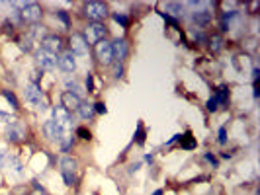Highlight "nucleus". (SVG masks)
<instances>
[{"mask_svg": "<svg viewBox=\"0 0 260 195\" xmlns=\"http://www.w3.org/2000/svg\"><path fill=\"white\" fill-rule=\"evenodd\" d=\"M36 63L41 70H55L57 68V55L39 49V51H36Z\"/></svg>", "mask_w": 260, "mask_h": 195, "instance_id": "8", "label": "nucleus"}, {"mask_svg": "<svg viewBox=\"0 0 260 195\" xmlns=\"http://www.w3.org/2000/svg\"><path fill=\"white\" fill-rule=\"evenodd\" d=\"M88 30H90L92 39H94L96 43L102 41V39H106V35H108V28H106L102 22H92V24L88 26Z\"/></svg>", "mask_w": 260, "mask_h": 195, "instance_id": "16", "label": "nucleus"}, {"mask_svg": "<svg viewBox=\"0 0 260 195\" xmlns=\"http://www.w3.org/2000/svg\"><path fill=\"white\" fill-rule=\"evenodd\" d=\"M217 135H219V137H217V141H219V145H225V143H227V127H221Z\"/></svg>", "mask_w": 260, "mask_h": 195, "instance_id": "31", "label": "nucleus"}, {"mask_svg": "<svg viewBox=\"0 0 260 195\" xmlns=\"http://www.w3.org/2000/svg\"><path fill=\"white\" fill-rule=\"evenodd\" d=\"M73 145H74V135H71V133H65L63 139L59 141V146H61L63 152H69L73 148Z\"/></svg>", "mask_w": 260, "mask_h": 195, "instance_id": "21", "label": "nucleus"}, {"mask_svg": "<svg viewBox=\"0 0 260 195\" xmlns=\"http://www.w3.org/2000/svg\"><path fill=\"white\" fill-rule=\"evenodd\" d=\"M41 76H43V74H41V70H34V72H32V80H30V82H32V84H37V80H39Z\"/></svg>", "mask_w": 260, "mask_h": 195, "instance_id": "35", "label": "nucleus"}, {"mask_svg": "<svg viewBox=\"0 0 260 195\" xmlns=\"http://www.w3.org/2000/svg\"><path fill=\"white\" fill-rule=\"evenodd\" d=\"M2 96L6 98V101L12 105V109H18V107H20V101H18V98L14 96L12 90H2Z\"/></svg>", "mask_w": 260, "mask_h": 195, "instance_id": "23", "label": "nucleus"}, {"mask_svg": "<svg viewBox=\"0 0 260 195\" xmlns=\"http://www.w3.org/2000/svg\"><path fill=\"white\" fill-rule=\"evenodd\" d=\"M43 12H41V6L37 2H24L22 10H20V18L22 22L26 24H37L41 20Z\"/></svg>", "mask_w": 260, "mask_h": 195, "instance_id": "2", "label": "nucleus"}, {"mask_svg": "<svg viewBox=\"0 0 260 195\" xmlns=\"http://www.w3.org/2000/svg\"><path fill=\"white\" fill-rule=\"evenodd\" d=\"M141 168V162H135V164H131V168H129V174H133V172H137Z\"/></svg>", "mask_w": 260, "mask_h": 195, "instance_id": "39", "label": "nucleus"}, {"mask_svg": "<svg viewBox=\"0 0 260 195\" xmlns=\"http://www.w3.org/2000/svg\"><path fill=\"white\" fill-rule=\"evenodd\" d=\"M113 20H115L121 28H127V26H129V18H127L125 14H121V12H115V14H113Z\"/></svg>", "mask_w": 260, "mask_h": 195, "instance_id": "27", "label": "nucleus"}, {"mask_svg": "<svg viewBox=\"0 0 260 195\" xmlns=\"http://www.w3.org/2000/svg\"><path fill=\"white\" fill-rule=\"evenodd\" d=\"M4 158H6V154H4V150H0V162H2Z\"/></svg>", "mask_w": 260, "mask_h": 195, "instance_id": "41", "label": "nucleus"}, {"mask_svg": "<svg viewBox=\"0 0 260 195\" xmlns=\"http://www.w3.org/2000/svg\"><path fill=\"white\" fill-rule=\"evenodd\" d=\"M6 166H8V172H10L12 176H16V178H22V176H24V166H22V162H20L16 156L6 158Z\"/></svg>", "mask_w": 260, "mask_h": 195, "instance_id": "17", "label": "nucleus"}, {"mask_svg": "<svg viewBox=\"0 0 260 195\" xmlns=\"http://www.w3.org/2000/svg\"><path fill=\"white\" fill-rule=\"evenodd\" d=\"M41 49L47 53H53V55L61 53L63 51V37L61 35H45L41 39Z\"/></svg>", "mask_w": 260, "mask_h": 195, "instance_id": "12", "label": "nucleus"}, {"mask_svg": "<svg viewBox=\"0 0 260 195\" xmlns=\"http://www.w3.org/2000/svg\"><path fill=\"white\" fill-rule=\"evenodd\" d=\"M237 16H239L237 10H225L223 16H221V30H223V32H229L231 26H233V20H235Z\"/></svg>", "mask_w": 260, "mask_h": 195, "instance_id": "18", "label": "nucleus"}, {"mask_svg": "<svg viewBox=\"0 0 260 195\" xmlns=\"http://www.w3.org/2000/svg\"><path fill=\"white\" fill-rule=\"evenodd\" d=\"M69 45H71V53L73 55H78V57H84V55H88V49H90V43H88V39L82 35V33H73L71 35V41H69Z\"/></svg>", "mask_w": 260, "mask_h": 195, "instance_id": "6", "label": "nucleus"}, {"mask_svg": "<svg viewBox=\"0 0 260 195\" xmlns=\"http://www.w3.org/2000/svg\"><path fill=\"white\" fill-rule=\"evenodd\" d=\"M204 158L208 160V162L211 164V166H213V168H217V160H215V156H211L209 152H206V154H204Z\"/></svg>", "mask_w": 260, "mask_h": 195, "instance_id": "37", "label": "nucleus"}, {"mask_svg": "<svg viewBox=\"0 0 260 195\" xmlns=\"http://www.w3.org/2000/svg\"><path fill=\"white\" fill-rule=\"evenodd\" d=\"M209 47H211L213 53H219L221 47H223V37H221V35H213V37L209 39Z\"/></svg>", "mask_w": 260, "mask_h": 195, "instance_id": "24", "label": "nucleus"}, {"mask_svg": "<svg viewBox=\"0 0 260 195\" xmlns=\"http://www.w3.org/2000/svg\"><path fill=\"white\" fill-rule=\"evenodd\" d=\"M80 96H76V94H73V92H63L61 94V105L67 109V111H76L78 109V105H80Z\"/></svg>", "mask_w": 260, "mask_h": 195, "instance_id": "14", "label": "nucleus"}, {"mask_svg": "<svg viewBox=\"0 0 260 195\" xmlns=\"http://www.w3.org/2000/svg\"><path fill=\"white\" fill-rule=\"evenodd\" d=\"M53 121H55L57 125H61L63 129H67V127H71V123H73V115H71V111H67L63 105H55V107H53Z\"/></svg>", "mask_w": 260, "mask_h": 195, "instance_id": "11", "label": "nucleus"}, {"mask_svg": "<svg viewBox=\"0 0 260 195\" xmlns=\"http://www.w3.org/2000/svg\"><path fill=\"white\" fill-rule=\"evenodd\" d=\"M86 90H88V92H94V78H92L90 72H88V76H86Z\"/></svg>", "mask_w": 260, "mask_h": 195, "instance_id": "34", "label": "nucleus"}, {"mask_svg": "<svg viewBox=\"0 0 260 195\" xmlns=\"http://www.w3.org/2000/svg\"><path fill=\"white\" fill-rule=\"evenodd\" d=\"M20 49H22V51H26V53H28V51H32V37L22 39V41H20Z\"/></svg>", "mask_w": 260, "mask_h": 195, "instance_id": "32", "label": "nucleus"}, {"mask_svg": "<svg viewBox=\"0 0 260 195\" xmlns=\"http://www.w3.org/2000/svg\"><path fill=\"white\" fill-rule=\"evenodd\" d=\"M213 98H215V101H217V105H219V107H225V105H227V99H229V88H227L225 84H223V86H219V88L215 90Z\"/></svg>", "mask_w": 260, "mask_h": 195, "instance_id": "19", "label": "nucleus"}, {"mask_svg": "<svg viewBox=\"0 0 260 195\" xmlns=\"http://www.w3.org/2000/svg\"><path fill=\"white\" fill-rule=\"evenodd\" d=\"M94 111H96V113H106L104 101H98V103H94Z\"/></svg>", "mask_w": 260, "mask_h": 195, "instance_id": "36", "label": "nucleus"}, {"mask_svg": "<svg viewBox=\"0 0 260 195\" xmlns=\"http://www.w3.org/2000/svg\"><path fill=\"white\" fill-rule=\"evenodd\" d=\"M76 137H80V139H84V141H90L92 135H90V131H88L86 127H78V129H76Z\"/></svg>", "mask_w": 260, "mask_h": 195, "instance_id": "29", "label": "nucleus"}, {"mask_svg": "<svg viewBox=\"0 0 260 195\" xmlns=\"http://www.w3.org/2000/svg\"><path fill=\"white\" fill-rule=\"evenodd\" d=\"M180 146L182 148H186V150H192V148H196V141H194V137H192V133H186L184 137L180 135Z\"/></svg>", "mask_w": 260, "mask_h": 195, "instance_id": "22", "label": "nucleus"}, {"mask_svg": "<svg viewBox=\"0 0 260 195\" xmlns=\"http://www.w3.org/2000/svg\"><path fill=\"white\" fill-rule=\"evenodd\" d=\"M0 121L2 123H12V121H16V117L12 113H8V111H0Z\"/></svg>", "mask_w": 260, "mask_h": 195, "instance_id": "30", "label": "nucleus"}, {"mask_svg": "<svg viewBox=\"0 0 260 195\" xmlns=\"http://www.w3.org/2000/svg\"><path fill=\"white\" fill-rule=\"evenodd\" d=\"M121 74H123V65L117 63V65L113 66V76H115V78H121Z\"/></svg>", "mask_w": 260, "mask_h": 195, "instance_id": "33", "label": "nucleus"}, {"mask_svg": "<svg viewBox=\"0 0 260 195\" xmlns=\"http://www.w3.org/2000/svg\"><path fill=\"white\" fill-rule=\"evenodd\" d=\"M84 16L92 22H102L108 16V6L104 2H86L84 4Z\"/></svg>", "mask_w": 260, "mask_h": 195, "instance_id": "4", "label": "nucleus"}, {"mask_svg": "<svg viewBox=\"0 0 260 195\" xmlns=\"http://www.w3.org/2000/svg\"><path fill=\"white\" fill-rule=\"evenodd\" d=\"M111 49H113V59H117V63H123L127 53H129V47H127V41L125 39H115L111 43Z\"/></svg>", "mask_w": 260, "mask_h": 195, "instance_id": "15", "label": "nucleus"}, {"mask_svg": "<svg viewBox=\"0 0 260 195\" xmlns=\"http://www.w3.org/2000/svg\"><path fill=\"white\" fill-rule=\"evenodd\" d=\"M153 195H162V190H156V192H155Z\"/></svg>", "mask_w": 260, "mask_h": 195, "instance_id": "42", "label": "nucleus"}, {"mask_svg": "<svg viewBox=\"0 0 260 195\" xmlns=\"http://www.w3.org/2000/svg\"><path fill=\"white\" fill-rule=\"evenodd\" d=\"M145 162H149V164H151V162H153V154H147V156H145Z\"/></svg>", "mask_w": 260, "mask_h": 195, "instance_id": "40", "label": "nucleus"}, {"mask_svg": "<svg viewBox=\"0 0 260 195\" xmlns=\"http://www.w3.org/2000/svg\"><path fill=\"white\" fill-rule=\"evenodd\" d=\"M26 127L20 123V121H12V123H6L4 127V137L8 143H20L26 139Z\"/></svg>", "mask_w": 260, "mask_h": 195, "instance_id": "3", "label": "nucleus"}, {"mask_svg": "<svg viewBox=\"0 0 260 195\" xmlns=\"http://www.w3.org/2000/svg\"><path fill=\"white\" fill-rule=\"evenodd\" d=\"M94 53H96V59H98L100 65H111L113 63V49H111V43L108 39L98 41Z\"/></svg>", "mask_w": 260, "mask_h": 195, "instance_id": "7", "label": "nucleus"}, {"mask_svg": "<svg viewBox=\"0 0 260 195\" xmlns=\"http://www.w3.org/2000/svg\"><path fill=\"white\" fill-rule=\"evenodd\" d=\"M12 28H14V26H12V22H8V20H6V22H4V32H6V33H12V32H14Z\"/></svg>", "mask_w": 260, "mask_h": 195, "instance_id": "38", "label": "nucleus"}, {"mask_svg": "<svg viewBox=\"0 0 260 195\" xmlns=\"http://www.w3.org/2000/svg\"><path fill=\"white\" fill-rule=\"evenodd\" d=\"M133 141H135L139 146L145 143V129H143V123L137 125V131H135V135H133Z\"/></svg>", "mask_w": 260, "mask_h": 195, "instance_id": "25", "label": "nucleus"}, {"mask_svg": "<svg viewBox=\"0 0 260 195\" xmlns=\"http://www.w3.org/2000/svg\"><path fill=\"white\" fill-rule=\"evenodd\" d=\"M67 92H73V94H76V96H78V94L82 92V88H80V84H78L76 80L69 78V80H67Z\"/></svg>", "mask_w": 260, "mask_h": 195, "instance_id": "26", "label": "nucleus"}, {"mask_svg": "<svg viewBox=\"0 0 260 195\" xmlns=\"http://www.w3.org/2000/svg\"><path fill=\"white\" fill-rule=\"evenodd\" d=\"M59 166H61V176H63V180H65V186H73L74 184V174H76V160L74 158H71V156H65L61 162H59Z\"/></svg>", "mask_w": 260, "mask_h": 195, "instance_id": "5", "label": "nucleus"}, {"mask_svg": "<svg viewBox=\"0 0 260 195\" xmlns=\"http://www.w3.org/2000/svg\"><path fill=\"white\" fill-rule=\"evenodd\" d=\"M63 24H65V28H71V18H69V14H67V10H57V14H55Z\"/></svg>", "mask_w": 260, "mask_h": 195, "instance_id": "28", "label": "nucleus"}, {"mask_svg": "<svg viewBox=\"0 0 260 195\" xmlns=\"http://www.w3.org/2000/svg\"><path fill=\"white\" fill-rule=\"evenodd\" d=\"M57 66L63 72H74L76 70V59L71 51H61L57 57Z\"/></svg>", "mask_w": 260, "mask_h": 195, "instance_id": "9", "label": "nucleus"}, {"mask_svg": "<svg viewBox=\"0 0 260 195\" xmlns=\"http://www.w3.org/2000/svg\"><path fill=\"white\" fill-rule=\"evenodd\" d=\"M78 113H80V117L82 119H92L94 117V103H88V101H80V105H78V109H76Z\"/></svg>", "mask_w": 260, "mask_h": 195, "instance_id": "20", "label": "nucleus"}, {"mask_svg": "<svg viewBox=\"0 0 260 195\" xmlns=\"http://www.w3.org/2000/svg\"><path fill=\"white\" fill-rule=\"evenodd\" d=\"M24 94H26V101L28 103H32V105H36L37 109H47L49 107V99L47 96L43 94V90H41V86L39 84H28L26 86V90H24Z\"/></svg>", "mask_w": 260, "mask_h": 195, "instance_id": "1", "label": "nucleus"}, {"mask_svg": "<svg viewBox=\"0 0 260 195\" xmlns=\"http://www.w3.org/2000/svg\"><path fill=\"white\" fill-rule=\"evenodd\" d=\"M43 135H45L49 141L59 143V141L63 139V135H65V129H63L61 125H57L53 119H49V121L43 123Z\"/></svg>", "mask_w": 260, "mask_h": 195, "instance_id": "10", "label": "nucleus"}, {"mask_svg": "<svg viewBox=\"0 0 260 195\" xmlns=\"http://www.w3.org/2000/svg\"><path fill=\"white\" fill-rule=\"evenodd\" d=\"M184 12H186L184 4H180V2H166L162 14L172 18V20H178V18H184Z\"/></svg>", "mask_w": 260, "mask_h": 195, "instance_id": "13", "label": "nucleus"}]
</instances>
